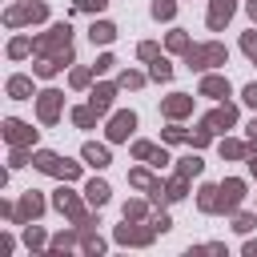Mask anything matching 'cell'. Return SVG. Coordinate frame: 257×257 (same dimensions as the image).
<instances>
[{
	"label": "cell",
	"instance_id": "83f0119b",
	"mask_svg": "<svg viewBox=\"0 0 257 257\" xmlns=\"http://www.w3.org/2000/svg\"><path fill=\"white\" fill-rule=\"evenodd\" d=\"M137 217H145V205L141 201H128L124 205V221H137Z\"/></svg>",
	"mask_w": 257,
	"mask_h": 257
},
{
	"label": "cell",
	"instance_id": "7bdbcfd3",
	"mask_svg": "<svg viewBox=\"0 0 257 257\" xmlns=\"http://www.w3.org/2000/svg\"><path fill=\"white\" fill-rule=\"evenodd\" d=\"M253 60H257V56H253Z\"/></svg>",
	"mask_w": 257,
	"mask_h": 257
},
{
	"label": "cell",
	"instance_id": "ab89813d",
	"mask_svg": "<svg viewBox=\"0 0 257 257\" xmlns=\"http://www.w3.org/2000/svg\"><path fill=\"white\" fill-rule=\"evenodd\" d=\"M245 257H257V241H249V245H245Z\"/></svg>",
	"mask_w": 257,
	"mask_h": 257
},
{
	"label": "cell",
	"instance_id": "e575fe53",
	"mask_svg": "<svg viewBox=\"0 0 257 257\" xmlns=\"http://www.w3.org/2000/svg\"><path fill=\"white\" fill-rule=\"evenodd\" d=\"M84 249H88V253H100L104 241H100V237H84Z\"/></svg>",
	"mask_w": 257,
	"mask_h": 257
},
{
	"label": "cell",
	"instance_id": "52a82bcc",
	"mask_svg": "<svg viewBox=\"0 0 257 257\" xmlns=\"http://www.w3.org/2000/svg\"><path fill=\"white\" fill-rule=\"evenodd\" d=\"M137 128V116L133 112H116L108 120V141H128V133Z\"/></svg>",
	"mask_w": 257,
	"mask_h": 257
},
{
	"label": "cell",
	"instance_id": "d590c367",
	"mask_svg": "<svg viewBox=\"0 0 257 257\" xmlns=\"http://www.w3.org/2000/svg\"><path fill=\"white\" fill-rule=\"evenodd\" d=\"M141 56H145V60H157V44L145 40V44H141Z\"/></svg>",
	"mask_w": 257,
	"mask_h": 257
},
{
	"label": "cell",
	"instance_id": "9a60e30c",
	"mask_svg": "<svg viewBox=\"0 0 257 257\" xmlns=\"http://www.w3.org/2000/svg\"><path fill=\"white\" fill-rule=\"evenodd\" d=\"M80 157H84L92 169H104V165H108V149H104V145H84Z\"/></svg>",
	"mask_w": 257,
	"mask_h": 257
},
{
	"label": "cell",
	"instance_id": "ba28073f",
	"mask_svg": "<svg viewBox=\"0 0 257 257\" xmlns=\"http://www.w3.org/2000/svg\"><path fill=\"white\" fill-rule=\"evenodd\" d=\"M197 205H201L205 213H225V193H221V185H205L201 197H197Z\"/></svg>",
	"mask_w": 257,
	"mask_h": 257
},
{
	"label": "cell",
	"instance_id": "d6986e66",
	"mask_svg": "<svg viewBox=\"0 0 257 257\" xmlns=\"http://www.w3.org/2000/svg\"><path fill=\"white\" fill-rule=\"evenodd\" d=\"M8 92H12L16 100H28V96H32V80H28V76H12V80H8Z\"/></svg>",
	"mask_w": 257,
	"mask_h": 257
},
{
	"label": "cell",
	"instance_id": "836d02e7",
	"mask_svg": "<svg viewBox=\"0 0 257 257\" xmlns=\"http://www.w3.org/2000/svg\"><path fill=\"white\" fill-rule=\"evenodd\" d=\"M233 229H237V233H249V229H253V217H249V213H241V217H237V225H233Z\"/></svg>",
	"mask_w": 257,
	"mask_h": 257
},
{
	"label": "cell",
	"instance_id": "7402d4cb",
	"mask_svg": "<svg viewBox=\"0 0 257 257\" xmlns=\"http://www.w3.org/2000/svg\"><path fill=\"white\" fill-rule=\"evenodd\" d=\"M96 116H100V112H96V108H92V104H88V108H76V112H72V120H76V124H80V128H88V124H92V120H96Z\"/></svg>",
	"mask_w": 257,
	"mask_h": 257
},
{
	"label": "cell",
	"instance_id": "277c9868",
	"mask_svg": "<svg viewBox=\"0 0 257 257\" xmlns=\"http://www.w3.org/2000/svg\"><path fill=\"white\" fill-rule=\"evenodd\" d=\"M233 120H237V108H233V104H221V108H213V112L205 116L201 128H209V133H225Z\"/></svg>",
	"mask_w": 257,
	"mask_h": 257
},
{
	"label": "cell",
	"instance_id": "5bb4252c",
	"mask_svg": "<svg viewBox=\"0 0 257 257\" xmlns=\"http://www.w3.org/2000/svg\"><path fill=\"white\" fill-rule=\"evenodd\" d=\"M201 96H229V80L225 76H205L201 80Z\"/></svg>",
	"mask_w": 257,
	"mask_h": 257
},
{
	"label": "cell",
	"instance_id": "5b68a950",
	"mask_svg": "<svg viewBox=\"0 0 257 257\" xmlns=\"http://www.w3.org/2000/svg\"><path fill=\"white\" fill-rule=\"evenodd\" d=\"M4 137H8V145L24 149V145L36 141V128H28V124H20V120H4Z\"/></svg>",
	"mask_w": 257,
	"mask_h": 257
},
{
	"label": "cell",
	"instance_id": "e0dca14e",
	"mask_svg": "<svg viewBox=\"0 0 257 257\" xmlns=\"http://www.w3.org/2000/svg\"><path fill=\"white\" fill-rule=\"evenodd\" d=\"M88 36H92V44H108V40L116 36V28H112L108 20H96V24L88 28Z\"/></svg>",
	"mask_w": 257,
	"mask_h": 257
},
{
	"label": "cell",
	"instance_id": "60d3db41",
	"mask_svg": "<svg viewBox=\"0 0 257 257\" xmlns=\"http://www.w3.org/2000/svg\"><path fill=\"white\" fill-rule=\"evenodd\" d=\"M249 141H257V120H253V124H249Z\"/></svg>",
	"mask_w": 257,
	"mask_h": 257
},
{
	"label": "cell",
	"instance_id": "30bf717a",
	"mask_svg": "<svg viewBox=\"0 0 257 257\" xmlns=\"http://www.w3.org/2000/svg\"><path fill=\"white\" fill-rule=\"evenodd\" d=\"M229 16H233V0H213V8H209V28L221 32V28L229 24Z\"/></svg>",
	"mask_w": 257,
	"mask_h": 257
},
{
	"label": "cell",
	"instance_id": "b9f144b4",
	"mask_svg": "<svg viewBox=\"0 0 257 257\" xmlns=\"http://www.w3.org/2000/svg\"><path fill=\"white\" fill-rule=\"evenodd\" d=\"M249 16H253V20H257V0H249Z\"/></svg>",
	"mask_w": 257,
	"mask_h": 257
},
{
	"label": "cell",
	"instance_id": "d6a6232c",
	"mask_svg": "<svg viewBox=\"0 0 257 257\" xmlns=\"http://www.w3.org/2000/svg\"><path fill=\"white\" fill-rule=\"evenodd\" d=\"M241 48H245L249 56H257V32H245V40H241Z\"/></svg>",
	"mask_w": 257,
	"mask_h": 257
},
{
	"label": "cell",
	"instance_id": "3957f363",
	"mask_svg": "<svg viewBox=\"0 0 257 257\" xmlns=\"http://www.w3.org/2000/svg\"><path fill=\"white\" fill-rule=\"evenodd\" d=\"M60 100H64V92H56V88H44V92L36 96V112H40L44 124H52V120L60 116Z\"/></svg>",
	"mask_w": 257,
	"mask_h": 257
},
{
	"label": "cell",
	"instance_id": "9c48e42d",
	"mask_svg": "<svg viewBox=\"0 0 257 257\" xmlns=\"http://www.w3.org/2000/svg\"><path fill=\"white\" fill-rule=\"evenodd\" d=\"M56 209H60V213H68V217H72V221H76L80 229L88 225V217H84V209H80V205H76V197H72V193H64V189L56 193Z\"/></svg>",
	"mask_w": 257,
	"mask_h": 257
},
{
	"label": "cell",
	"instance_id": "8fae6325",
	"mask_svg": "<svg viewBox=\"0 0 257 257\" xmlns=\"http://www.w3.org/2000/svg\"><path fill=\"white\" fill-rule=\"evenodd\" d=\"M189 108H193V96H181V92L169 96V100H161V112H165V116H185Z\"/></svg>",
	"mask_w": 257,
	"mask_h": 257
},
{
	"label": "cell",
	"instance_id": "ac0fdd59",
	"mask_svg": "<svg viewBox=\"0 0 257 257\" xmlns=\"http://www.w3.org/2000/svg\"><path fill=\"white\" fill-rule=\"evenodd\" d=\"M84 197H88V205H96V209H100V205L108 201V185H104V181H88Z\"/></svg>",
	"mask_w": 257,
	"mask_h": 257
},
{
	"label": "cell",
	"instance_id": "4fadbf2b",
	"mask_svg": "<svg viewBox=\"0 0 257 257\" xmlns=\"http://www.w3.org/2000/svg\"><path fill=\"white\" fill-rule=\"evenodd\" d=\"M40 209H44V201H40V197H36V193H28V197H24V201H20V209H16V221H20V225H24V221H28V217H40Z\"/></svg>",
	"mask_w": 257,
	"mask_h": 257
},
{
	"label": "cell",
	"instance_id": "7c38bea8",
	"mask_svg": "<svg viewBox=\"0 0 257 257\" xmlns=\"http://www.w3.org/2000/svg\"><path fill=\"white\" fill-rule=\"evenodd\" d=\"M221 193H225V213H233L241 205V197H245V181H225Z\"/></svg>",
	"mask_w": 257,
	"mask_h": 257
},
{
	"label": "cell",
	"instance_id": "6da1fadb",
	"mask_svg": "<svg viewBox=\"0 0 257 257\" xmlns=\"http://www.w3.org/2000/svg\"><path fill=\"white\" fill-rule=\"evenodd\" d=\"M32 165H36V169H44V173H52V177H64V181H76V177H80V169H76L72 161H60L56 153H36V157H32Z\"/></svg>",
	"mask_w": 257,
	"mask_h": 257
},
{
	"label": "cell",
	"instance_id": "cb8c5ba5",
	"mask_svg": "<svg viewBox=\"0 0 257 257\" xmlns=\"http://www.w3.org/2000/svg\"><path fill=\"white\" fill-rule=\"evenodd\" d=\"M169 48H177V52H189V36H185V32H169Z\"/></svg>",
	"mask_w": 257,
	"mask_h": 257
},
{
	"label": "cell",
	"instance_id": "f35d334b",
	"mask_svg": "<svg viewBox=\"0 0 257 257\" xmlns=\"http://www.w3.org/2000/svg\"><path fill=\"white\" fill-rule=\"evenodd\" d=\"M245 104H253V108H257V84H249V88H245Z\"/></svg>",
	"mask_w": 257,
	"mask_h": 257
},
{
	"label": "cell",
	"instance_id": "8d00e7d4",
	"mask_svg": "<svg viewBox=\"0 0 257 257\" xmlns=\"http://www.w3.org/2000/svg\"><path fill=\"white\" fill-rule=\"evenodd\" d=\"M72 84H76V88H84V84H88V72H84V68H76V72H72Z\"/></svg>",
	"mask_w": 257,
	"mask_h": 257
},
{
	"label": "cell",
	"instance_id": "603a6c76",
	"mask_svg": "<svg viewBox=\"0 0 257 257\" xmlns=\"http://www.w3.org/2000/svg\"><path fill=\"white\" fill-rule=\"evenodd\" d=\"M173 12H177V4H173V0H157V4H153V16H157V20H169Z\"/></svg>",
	"mask_w": 257,
	"mask_h": 257
},
{
	"label": "cell",
	"instance_id": "8992f818",
	"mask_svg": "<svg viewBox=\"0 0 257 257\" xmlns=\"http://www.w3.org/2000/svg\"><path fill=\"white\" fill-rule=\"evenodd\" d=\"M153 233H161V229H157V225H149V229L120 225V229H116V241H120V245H149V241H153Z\"/></svg>",
	"mask_w": 257,
	"mask_h": 257
},
{
	"label": "cell",
	"instance_id": "2e32d148",
	"mask_svg": "<svg viewBox=\"0 0 257 257\" xmlns=\"http://www.w3.org/2000/svg\"><path fill=\"white\" fill-rule=\"evenodd\" d=\"M112 96H116V88H112V84H100V88L92 92V100H88V104H92L96 112H108V104H112Z\"/></svg>",
	"mask_w": 257,
	"mask_h": 257
},
{
	"label": "cell",
	"instance_id": "74e56055",
	"mask_svg": "<svg viewBox=\"0 0 257 257\" xmlns=\"http://www.w3.org/2000/svg\"><path fill=\"white\" fill-rule=\"evenodd\" d=\"M165 161H169V153H165V149H153V157H149V165H165Z\"/></svg>",
	"mask_w": 257,
	"mask_h": 257
},
{
	"label": "cell",
	"instance_id": "ffe728a7",
	"mask_svg": "<svg viewBox=\"0 0 257 257\" xmlns=\"http://www.w3.org/2000/svg\"><path fill=\"white\" fill-rule=\"evenodd\" d=\"M32 48H36V40H24V36H16V40L8 44V56H12V60H20V56H28Z\"/></svg>",
	"mask_w": 257,
	"mask_h": 257
},
{
	"label": "cell",
	"instance_id": "4dcf8cb0",
	"mask_svg": "<svg viewBox=\"0 0 257 257\" xmlns=\"http://www.w3.org/2000/svg\"><path fill=\"white\" fill-rule=\"evenodd\" d=\"M104 4H108V0H76V8H80V12H100Z\"/></svg>",
	"mask_w": 257,
	"mask_h": 257
},
{
	"label": "cell",
	"instance_id": "484cf974",
	"mask_svg": "<svg viewBox=\"0 0 257 257\" xmlns=\"http://www.w3.org/2000/svg\"><path fill=\"white\" fill-rule=\"evenodd\" d=\"M141 84H145L141 72H124V76H120V88H141Z\"/></svg>",
	"mask_w": 257,
	"mask_h": 257
},
{
	"label": "cell",
	"instance_id": "1f68e13d",
	"mask_svg": "<svg viewBox=\"0 0 257 257\" xmlns=\"http://www.w3.org/2000/svg\"><path fill=\"white\" fill-rule=\"evenodd\" d=\"M24 241H28V245H44V233H40V229H32V225H28V229H24Z\"/></svg>",
	"mask_w": 257,
	"mask_h": 257
},
{
	"label": "cell",
	"instance_id": "f1b7e54d",
	"mask_svg": "<svg viewBox=\"0 0 257 257\" xmlns=\"http://www.w3.org/2000/svg\"><path fill=\"white\" fill-rule=\"evenodd\" d=\"M133 157L149 161V157H153V145H149V141H137V145H133Z\"/></svg>",
	"mask_w": 257,
	"mask_h": 257
},
{
	"label": "cell",
	"instance_id": "d4e9b609",
	"mask_svg": "<svg viewBox=\"0 0 257 257\" xmlns=\"http://www.w3.org/2000/svg\"><path fill=\"white\" fill-rule=\"evenodd\" d=\"M128 181H133V185H141V189H153V185H157V181H153V177H149L145 169H137V173H128Z\"/></svg>",
	"mask_w": 257,
	"mask_h": 257
},
{
	"label": "cell",
	"instance_id": "7a4b0ae2",
	"mask_svg": "<svg viewBox=\"0 0 257 257\" xmlns=\"http://www.w3.org/2000/svg\"><path fill=\"white\" fill-rule=\"evenodd\" d=\"M209 64H225V44H201V48H189V68H209Z\"/></svg>",
	"mask_w": 257,
	"mask_h": 257
},
{
	"label": "cell",
	"instance_id": "f546056e",
	"mask_svg": "<svg viewBox=\"0 0 257 257\" xmlns=\"http://www.w3.org/2000/svg\"><path fill=\"white\" fill-rule=\"evenodd\" d=\"M221 153H225V157H245V145H237V141H225V145H221Z\"/></svg>",
	"mask_w": 257,
	"mask_h": 257
},
{
	"label": "cell",
	"instance_id": "44dd1931",
	"mask_svg": "<svg viewBox=\"0 0 257 257\" xmlns=\"http://www.w3.org/2000/svg\"><path fill=\"white\" fill-rule=\"evenodd\" d=\"M149 76H153V80H169V76H173V64L157 56V60H153V68H149Z\"/></svg>",
	"mask_w": 257,
	"mask_h": 257
},
{
	"label": "cell",
	"instance_id": "4316f807",
	"mask_svg": "<svg viewBox=\"0 0 257 257\" xmlns=\"http://www.w3.org/2000/svg\"><path fill=\"white\" fill-rule=\"evenodd\" d=\"M181 177H193V173H201V161L197 157H189V161H181V169H177Z\"/></svg>",
	"mask_w": 257,
	"mask_h": 257
}]
</instances>
